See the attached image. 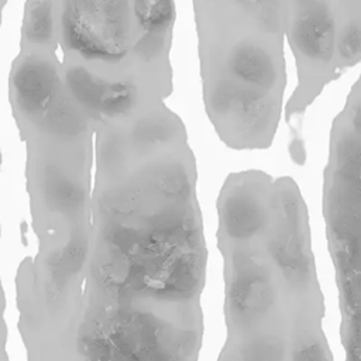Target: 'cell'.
Returning a JSON list of instances; mask_svg holds the SVG:
<instances>
[{"label": "cell", "instance_id": "cell-1", "mask_svg": "<svg viewBox=\"0 0 361 361\" xmlns=\"http://www.w3.org/2000/svg\"><path fill=\"white\" fill-rule=\"evenodd\" d=\"M94 124L87 248L48 361H197L207 248L182 123L148 104Z\"/></svg>", "mask_w": 361, "mask_h": 361}, {"label": "cell", "instance_id": "cell-2", "mask_svg": "<svg viewBox=\"0 0 361 361\" xmlns=\"http://www.w3.org/2000/svg\"><path fill=\"white\" fill-rule=\"evenodd\" d=\"M226 341L217 361H296L323 330L309 213L298 183L250 169L217 197Z\"/></svg>", "mask_w": 361, "mask_h": 361}, {"label": "cell", "instance_id": "cell-3", "mask_svg": "<svg viewBox=\"0 0 361 361\" xmlns=\"http://www.w3.org/2000/svg\"><path fill=\"white\" fill-rule=\"evenodd\" d=\"M323 214L340 306L344 361H361V130L358 103L331 131L323 178Z\"/></svg>", "mask_w": 361, "mask_h": 361}, {"label": "cell", "instance_id": "cell-4", "mask_svg": "<svg viewBox=\"0 0 361 361\" xmlns=\"http://www.w3.org/2000/svg\"><path fill=\"white\" fill-rule=\"evenodd\" d=\"M61 35L75 55L104 63L118 62L130 47L128 0H63Z\"/></svg>", "mask_w": 361, "mask_h": 361}, {"label": "cell", "instance_id": "cell-5", "mask_svg": "<svg viewBox=\"0 0 361 361\" xmlns=\"http://www.w3.org/2000/svg\"><path fill=\"white\" fill-rule=\"evenodd\" d=\"M65 90L55 63L41 55L23 56L11 73V93L18 111L35 121Z\"/></svg>", "mask_w": 361, "mask_h": 361}, {"label": "cell", "instance_id": "cell-6", "mask_svg": "<svg viewBox=\"0 0 361 361\" xmlns=\"http://www.w3.org/2000/svg\"><path fill=\"white\" fill-rule=\"evenodd\" d=\"M293 47L313 63L329 62L336 48V23L326 6L309 7L298 13L292 23Z\"/></svg>", "mask_w": 361, "mask_h": 361}, {"label": "cell", "instance_id": "cell-7", "mask_svg": "<svg viewBox=\"0 0 361 361\" xmlns=\"http://www.w3.org/2000/svg\"><path fill=\"white\" fill-rule=\"evenodd\" d=\"M133 13L142 38L141 49L145 54L159 52L173 23V0H133Z\"/></svg>", "mask_w": 361, "mask_h": 361}, {"label": "cell", "instance_id": "cell-8", "mask_svg": "<svg viewBox=\"0 0 361 361\" xmlns=\"http://www.w3.org/2000/svg\"><path fill=\"white\" fill-rule=\"evenodd\" d=\"M56 34V7L54 0H28L23 37L31 47L44 48L54 42Z\"/></svg>", "mask_w": 361, "mask_h": 361}, {"label": "cell", "instance_id": "cell-9", "mask_svg": "<svg viewBox=\"0 0 361 361\" xmlns=\"http://www.w3.org/2000/svg\"><path fill=\"white\" fill-rule=\"evenodd\" d=\"M336 48L340 59L345 65H351L358 61L360 49H361V38H360V25L358 21H348L341 25L337 37H336Z\"/></svg>", "mask_w": 361, "mask_h": 361}]
</instances>
